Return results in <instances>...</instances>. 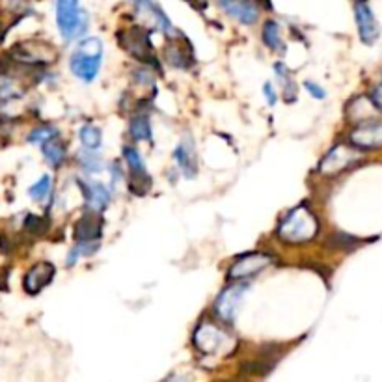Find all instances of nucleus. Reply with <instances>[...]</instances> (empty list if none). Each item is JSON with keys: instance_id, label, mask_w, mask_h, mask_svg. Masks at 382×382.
I'll return each mask as SVG.
<instances>
[{"instance_id": "f257e3e1", "label": "nucleus", "mask_w": 382, "mask_h": 382, "mask_svg": "<svg viewBox=\"0 0 382 382\" xmlns=\"http://www.w3.org/2000/svg\"><path fill=\"white\" fill-rule=\"evenodd\" d=\"M319 224L306 207H297L283 218L278 235L286 242H308L317 235Z\"/></svg>"}, {"instance_id": "f03ea898", "label": "nucleus", "mask_w": 382, "mask_h": 382, "mask_svg": "<svg viewBox=\"0 0 382 382\" xmlns=\"http://www.w3.org/2000/svg\"><path fill=\"white\" fill-rule=\"evenodd\" d=\"M101 60H103V45L97 38H91V40L81 43L79 49L71 55L69 66L79 79L90 82L96 79Z\"/></svg>"}, {"instance_id": "7ed1b4c3", "label": "nucleus", "mask_w": 382, "mask_h": 382, "mask_svg": "<svg viewBox=\"0 0 382 382\" xmlns=\"http://www.w3.org/2000/svg\"><path fill=\"white\" fill-rule=\"evenodd\" d=\"M56 21L66 40H75L88 28V16L75 0H60L56 4Z\"/></svg>"}, {"instance_id": "20e7f679", "label": "nucleus", "mask_w": 382, "mask_h": 382, "mask_svg": "<svg viewBox=\"0 0 382 382\" xmlns=\"http://www.w3.org/2000/svg\"><path fill=\"white\" fill-rule=\"evenodd\" d=\"M349 142L356 150L375 151L382 147V121H371L366 125L356 127L349 135Z\"/></svg>"}, {"instance_id": "39448f33", "label": "nucleus", "mask_w": 382, "mask_h": 382, "mask_svg": "<svg viewBox=\"0 0 382 382\" xmlns=\"http://www.w3.org/2000/svg\"><path fill=\"white\" fill-rule=\"evenodd\" d=\"M272 263L271 256H266V254H247V256L239 257L235 263L232 265L230 272H227V276L230 280H242V278H250L257 272H262L265 266H269Z\"/></svg>"}, {"instance_id": "423d86ee", "label": "nucleus", "mask_w": 382, "mask_h": 382, "mask_svg": "<svg viewBox=\"0 0 382 382\" xmlns=\"http://www.w3.org/2000/svg\"><path fill=\"white\" fill-rule=\"evenodd\" d=\"M356 159L358 157L354 151L345 146H337L322 159L319 172H321L322 176H336L339 172L347 170L352 162H356Z\"/></svg>"}, {"instance_id": "0eeeda50", "label": "nucleus", "mask_w": 382, "mask_h": 382, "mask_svg": "<svg viewBox=\"0 0 382 382\" xmlns=\"http://www.w3.org/2000/svg\"><path fill=\"white\" fill-rule=\"evenodd\" d=\"M101 232H103V220H101L99 213H86L81 220L77 222L75 226V239L79 245H97Z\"/></svg>"}, {"instance_id": "6e6552de", "label": "nucleus", "mask_w": 382, "mask_h": 382, "mask_svg": "<svg viewBox=\"0 0 382 382\" xmlns=\"http://www.w3.org/2000/svg\"><path fill=\"white\" fill-rule=\"evenodd\" d=\"M120 41L133 56L138 58V60L142 62L153 60V56L150 55V40H147L146 32L142 30V28H133V30L121 32Z\"/></svg>"}, {"instance_id": "1a4fd4ad", "label": "nucleus", "mask_w": 382, "mask_h": 382, "mask_svg": "<svg viewBox=\"0 0 382 382\" xmlns=\"http://www.w3.org/2000/svg\"><path fill=\"white\" fill-rule=\"evenodd\" d=\"M354 16H356L360 38H362L364 43L371 45L373 41L378 38V34H381L377 21H375V16H373L371 8H369L366 2H356V4H354Z\"/></svg>"}, {"instance_id": "9d476101", "label": "nucleus", "mask_w": 382, "mask_h": 382, "mask_svg": "<svg viewBox=\"0 0 382 382\" xmlns=\"http://www.w3.org/2000/svg\"><path fill=\"white\" fill-rule=\"evenodd\" d=\"M55 276V266L47 262H41L34 265L30 271L26 272L25 276V291L30 295H38V293L47 286Z\"/></svg>"}, {"instance_id": "9b49d317", "label": "nucleus", "mask_w": 382, "mask_h": 382, "mask_svg": "<svg viewBox=\"0 0 382 382\" xmlns=\"http://www.w3.org/2000/svg\"><path fill=\"white\" fill-rule=\"evenodd\" d=\"M11 55L16 56L19 62H52L55 50L47 47L45 43H19L16 49L11 50Z\"/></svg>"}, {"instance_id": "f8f14e48", "label": "nucleus", "mask_w": 382, "mask_h": 382, "mask_svg": "<svg viewBox=\"0 0 382 382\" xmlns=\"http://www.w3.org/2000/svg\"><path fill=\"white\" fill-rule=\"evenodd\" d=\"M224 339H227L226 334L220 332L218 328L213 325H201L194 334V342L196 347L203 352H215L224 345Z\"/></svg>"}, {"instance_id": "ddd939ff", "label": "nucleus", "mask_w": 382, "mask_h": 382, "mask_svg": "<svg viewBox=\"0 0 382 382\" xmlns=\"http://www.w3.org/2000/svg\"><path fill=\"white\" fill-rule=\"evenodd\" d=\"M242 291H245V287H230V289L222 293L215 304L216 315L224 319V321H233V315L237 312V304L241 300Z\"/></svg>"}, {"instance_id": "4468645a", "label": "nucleus", "mask_w": 382, "mask_h": 382, "mask_svg": "<svg viewBox=\"0 0 382 382\" xmlns=\"http://www.w3.org/2000/svg\"><path fill=\"white\" fill-rule=\"evenodd\" d=\"M81 186L84 189V196L88 206L94 213H101L108 206V200H111V194L106 191L105 186L101 183H81Z\"/></svg>"}, {"instance_id": "2eb2a0df", "label": "nucleus", "mask_w": 382, "mask_h": 382, "mask_svg": "<svg viewBox=\"0 0 382 382\" xmlns=\"http://www.w3.org/2000/svg\"><path fill=\"white\" fill-rule=\"evenodd\" d=\"M220 6L235 19L242 21L245 25H254L259 16L256 4L252 2H220Z\"/></svg>"}, {"instance_id": "dca6fc26", "label": "nucleus", "mask_w": 382, "mask_h": 382, "mask_svg": "<svg viewBox=\"0 0 382 382\" xmlns=\"http://www.w3.org/2000/svg\"><path fill=\"white\" fill-rule=\"evenodd\" d=\"M123 155H125L127 164L131 168V176L133 179H135V185H133L131 189H135L136 183H142V186L147 189V186H150V176L146 174V168H144V162H142L138 151L133 150V147H125Z\"/></svg>"}, {"instance_id": "f3484780", "label": "nucleus", "mask_w": 382, "mask_h": 382, "mask_svg": "<svg viewBox=\"0 0 382 382\" xmlns=\"http://www.w3.org/2000/svg\"><path fill=\"white\" fill-rule=\"evenodd\" d=\"M276 366V360L266 356H259L256 360H250V362H245L241 366V371L247 373V375H256V377H263V375H269V373L274 369Z\"/></svg>"}, {"instance_id": "a211bd4d", "label": "nucleus", "mask_w": 382, "mask_h": 382, "mask_svg": "<svg viewBox=\"0 0 382 382\" xmlns=\"http://www.w3.org/2000/svg\"><path fill=\"white\" fill-rule=\"evenodd\" d=\"M360 245V239L354 235H349L345 232H334L327 239V247L332 250H352Z\"/></svg>"}, {"instance_id": "6ab92c4d", "label": "nucleus", "mask_w": 382, "mask_h": 382, "mask_svg": "<svg viewBox=\"0 0 382 382\" xmlns=\"http://www.w3.org/2000/svg\"><path fill=\"white\" fill-rule=\"evenodd\" d=\"M43 155L52 167H60L62 162L66 161V147L58 140H50L43 144Z\"/></svg>"}, {"instance_id": "aec40b11", "label": "nucleus", "mask_w": 382, "mask_h": 382, "mask_svg": "<svg viewBox=\"0 0 382 382\" xmlns=\"http://www.w3.org/2000/svg\"><path fill=\"white\" fill-rule=\"evenodd\" d=\"M81 142L88 151H96L101 146V131L94 125H84L81 129Z\"/></svg>"}, {"instance_id": "412c9836", "label": "nucleus", "mask_w": 382, "mask_h": 382, "mask_svg": "<svg viewBox=\"0 0 382 382\" xmlns=\"http://www.w3.org/2000/svg\"><path fill=\"white\" fill-rule=\"evenodd\" d=\"M263 41L271 49H280V26H278L276 21H266L265 23V26H263Z\"/></svg>"}, {"instance_id": "4be33fe9", "label": "nucleus", "mask_w": 382, "mask_h": 382, "mask_svg": "<svg viewBox=\"0 0 382 382\" xmlns=\"http://www.w3.org/2000/svg\"><path fill=\"white\" fill-rule=\"evenodd\" d=\"M174 157H176L177 164H179V168L183 170V174L185 176L191 177L194 172H196V168H194V159H192V155L189 153V151L185 150V146H177L176 153H174Z\"/></svg>"}, {"instance_id": "5701e85b", "label": "nucleus", "mask_w": 382, "mask_h": 382, "mask_svg": "<svg viewBox=\"0 0 382 382\" xmlns=\"http://www.w3.org/2000/svg\"><path fill=\"white\" fill-rule=\"evenodd\" d=\"M131 135L135 136L136 140H147V138H150L151 129L147 118L138 116L131 121Z\"/></svg>"}, {"instance_id": "b1692460", "label": "nucleus", "mask_w": 382, "mask_h": 382, "mask_svg": "<svg viewBox=\"0 0 382 382\" xmlns=\"http://www.w3.org/2000/svg\"><path fill=\"white\" fill-rule=\"evenodd\" d=\"M56 135H58V131H56L55 127L43 125V127H38V129H34V131L30 133V136H28V140L40 142V144H47V142L55 140Z\"/></svg>"}, {"instance_id": "393cba45", "label": "nucleus", "mask_w": 382, "mask_h": 382, "mask_svg": "<svg viewBox=\"0 0 382 382\" xmlns=\"http://www.w3.org/2000/svg\"><path fill=\"white\" fill-rule=\"evenodd\" d=\"M25 227H26V232H30L32 235H43L49 226H47L45 218H41V216H35V215H28L25 220Z\"/></svg>"}, {"instance_id": "a878e982", "label": "nucleus", "mask_w": 382, "mask_h": 382, "mask_svg": "<svg viewBox=\"0 0 382 382\" xmlns=\"http://www.w3.org/2000/svg\"><path fill=\"white\" fill-rule=\"evenodd\" d=\"M49 192H50V177L49 176H43L40 181L35 183V185L30 186V196L38 201L45 200Z\"/></svg>"}, {"instance_id": "bb28decb", "label": "nucleus", "mask_w": 382, "mask_h": 382, "mask_svg": "<svg viewBox=\"0 0 382 382\" xmlns=\"http://www.w3.org/2000/svg\"><path fill=\"white\" fill-rule=\"evenodd\" d=\"M167 60L170 62L172 66L177 67H185L186 66V56L183 55L181 47L177 45H170L167 49Z\"/></svg>"}, {"instance_id": "cd10ccee", "label": "nucleus", "mask_w": 382, "mask_h": 382, "mask_svg": "<svg viewBox=\"0 0 382 382\" xmlns=\"http://www.w3.org/2000/svg\"><path fill=\"white\" fill-rule=\"evenodd\" d=\"M79 159H81V164H82V168H86V170H90V172H96L97 168L94 167V164H97V159H96V155H94V153H91V151H88V150H84L81 153V155H79Z\"/></svg>"}, {"instance_id": "c85d7f7f", "label": "nucleus", "mask_w": 382, "mask_h": 382, "mask_svg": "<svg viewBox=\"0 0 382 382\" xmlns=\"http://www.w3.org/2000/svg\"><path fill=\"white\" fill-rule=\"evenodd\" d=\"M371 103L377 111L382 112V84L375 86L371 91Z\"/></svg>"}, {"instance_id": "c756f323", "label": "nucleus", "mask_w": 382, "mask_h": 382, "mask_svg": "<svg viewBox=\"0 0 382 382\" xmlns=\"http://www.w3.org/2000/svg\"><path fill=\"white\" fill-rule=\"evenodd\" d=\"M306 88L310 90V94H312V96L317 97V99H322V97H325V91H322V88H319V86L313 84V82L308 81Z\"/></svg>"}, {"instance_id": "7c9ffc66", "label": "nucleus", "mask_w": 382, "mask_h": 382, "mask_svg": "<svg viewBox=\"0 0 382 382\" xmlns=\"http://www.w3.org/2000/svg\"><path fill=\"white\" fill-rule=\"evenodd\" d=\"M265 97L269 99V105H274V103H276V94L272 91V86L269 84V82L265 84Z\"/></svg>"}, {"instance_id": "2f4dec72", "label": "nucleus", "mask_w": 382, "mask_h": 382, "mask_svg": "<svg viewBox=\"0 0 382 382\" xmlns=\"http://www.w3.org/2000/svg\"><path fill=\"white\" fill-rule=\"evenodd\" d=\"M227 382H247V381H241V378H239V381H227Z\"/></svg>"}]
</instances>
